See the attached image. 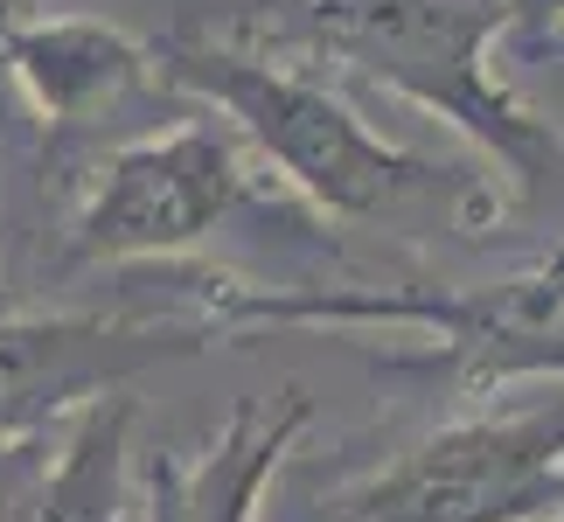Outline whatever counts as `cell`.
I'll return each instance as SVG.
<instances>
[{
	"label": "cell",
	"instance_id": "obj_1",
	"mask_svg": "<svg viewBox=\"0 0 564 522\" xmlns=\"http://www.w3.org/2000/svg\"><path fill=\"white\" fill-rule=\"evenodd\" d=\"M509 21V0H314L307 35L341 70L460 126L516 195H536L564 174V133L488 70V50Z\"/></svg>",
	"mask_w": 564,
	"mask_h": 522
},
{
	"label": "cell",
	"instance_id": "obj_2",
	"mask_svg": "<svg viewBox=\"0 0 564 522\" xmlns=\"http://www.w3.org/2000/svg\"><path fill=\"white\" fill-rule=\"evenodd\" d=\"M154 70L237 119L265 167H279V182L307 195L321 216H377L432 182V161L370 133L328 84L300 77L293 63L230 50V42H161Z\"/></svg>",
	"mask_w": 564,
	"mask_h": 522
},
{
	"label": "cell",
	"instance_id": "obj_3",
	"mask_svg": "<svg viewBox=\"0 0 564 522\" xmlns=\"http://www.w3.org/2000/svg\"><path fill=\"white\" fill-rule=\"evenodd\" d=\"M564 515V383L425 432L335 494L314 522H551Z\"/></svg>",
	"mask_w": 564,
	"mask_h": 522
},
{
	"label": "cell",
	"instance_id": "obj_4",
	"mask_svg": "<svg viewBox=\"0 0 564 522\" xmlns=\"http://www.w3.org/2000/svg\"><path fill=\"white\" fill-rule=\"evenodd\" d=\"M251 174L216 126H175L105 154L84 203L70 216L77 265H133V258H175L245 209Z\"/></svg>",
	"mask_w": 564,
	"mask_h": 522
},
{
	"label": "cell",
	"instance_id": "obj_5",
	"mask_svg": "<svg viewBox=\"0 0 564 522\" xmlns=\"http://www.w3.org/2000/svg\"><path fill=\"white\" fill-rule=\"evenodd\" d=\"M209 341V320L126 314H0V446H29L112 398L154 362H182Z\"/></svg>",
	"mask_w": 564,
	"mask_h": 522
},
{
	"label": "cell",
	"instance_id": "obj_6",
	"mask_svg": "<svg viewBox=\"0 0 564 522\" xmlns=\"http://www.w3.org/2000/svg\"><path fill=\"white\" fill-rule=\"evenodd\" d=\"M300 432H307V398H286L279 411L237 404L203 453L188 460L161 453L147 467V522H258V502Z\"/></svg>",
	"mask_w": 564,
	"mask_h": 522
},
{
	"label": "cell",
	"instance_id": "obj_7",
	"mask_svg": "<svg viewBox=\"0 0 564 522\" xmlns=\"http://www.w3.org/2000/svg\"><path fill=\"white\" fill-rule=\"evenodd\" d=\"M0 56H8L14 84L29 91L35 119L50 133L112 112L133 84L154 70V50H140L133 35L105 29V21L63 14V21H8L0 29Z\"/></svg>",
	"mask_w": 564,
	"mask_h": 522
},
{
	"label": "cell",
	"instance_id": "obj_8",
	"mask_svg": "<svg viewBox=\"0 0 564 522\" xmlns=\"http://www.w3.org/2000/svg\"><path fill=\"white\" fill-rule=\"evenodd\" d=\"M133 411L140 404L126 390L84 404L70 418V432H63V453L42 460L14 488L8 522H126V439H133Z\"/></svg>",
	"mask_w": 564,
	"mask_h": 522
},
{
	"label": "cell",
	"instance_id": "obj_9",
	"mask_svg": "<svg viewBox=\"0 0 564 522\" xmlns=\"http://www.w3.org/2000/svg\"><path fill=\"white\" fill-rule=\"evenodd\" d=\"M516 21H564V0H509Z\"/></svg>",
	"mask_w": 564,
	"mask_h": 522
},
{
	"label": "cell",
	"instance_id": "obj_10",
	"mask_svg": "<svg viewBox=\"0 0 564 522\" xmlns=\"http://www.w3.org/2000/svg\"><path fill=\"white\" fill-rule=\"evenodd\" d=\"M551 522H564V515H551Z\"/></svg>",
	"mask_w": 564,
	"mask_h": 522
}]
</instances>
